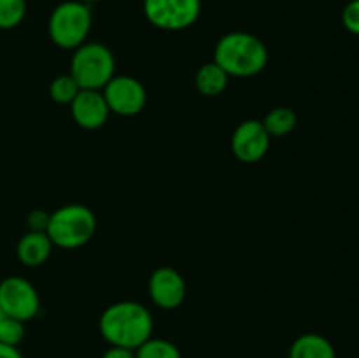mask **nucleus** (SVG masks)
<instances>
[{
	"label": "nucleus",
	"mask_w": 359,
	"mask_h": 358,
	"mask_svg": "<svg viewBox=\"0 0 359 358\" xmlns=\"http://www.w3.org/2000/svg\"><path fill=\"white\" fill-rule=\"evenodd\" d=\"M153 316L146 305L133 300L116 302L100 316V333L111 346L135 351L153 333Z\"/></svg>",
	"instance_id": "1"
},
{
	"label": "nucleus",
	"mask_w": 359,
	"mask_h": 358,
	"mask_svg": "<svg viewBox=\"0 0 359 358\" xmlns=\"http://www.w3.org/2000/svg\"><path fill=\"white\" fill-rule=\"evenodd\" d=\"M214 62L235 77H251L262 72L269 62V51L262 39L248 32H230L217 41Z\"/></svg>",
	"instance_id": "2"
},
{
	"label": "nucleus",
	"mask_w": 359,
	"mask_h": 358,
	"mask_svg": "<svg viewBox=\"0 0 359 358\" xmlns=\"http://www.w3.org/2000/svg\"><path fill=\"white\" fill-rule=\"evenodd\" d=\"M97 232V218L90 207L83 204H69L49 214L46 234L53 246L63 249H76L91 241Z\"/></svg>",
	"instance_id": "3"
},
{
	"label": "nucleus",
	"mask_w": 359,
	"mask_h": 358,
	"mask_svg": "<svg viewBox=\"0 0 359 358\" xmlns=\"http://www.w3.org/2000/svg\"><path fill=\"white\" fill-rule=\"evenodd\" d=\"M116 60L111 49L100 42H84L74 49L70 76L81 90H100L114 77Z\"/></svg>",
	"instance_id": "4"
},
{
	"label": "nucleus",
	"mask_w": 359,
	"mask_h": 358,
	"mask_svg": "<svg viewBox=\"0 0 359 358\" xmlns=\"http://www.w3.org/2000/svg\"><path fill=\"white\" fill-rule=\"evenodd\" d=\"M91 23H93V16L88 4L67 0V2L58 4L49 16V37L58 48L76 49L86 42Z\"/></svg>",
	"instance_id": "5"
},
{
	"label": "nucleus",
	"mask_w": 359,
	"mask_h": 358,
	"mask_svg": "<svg viewBox=\"0 0 359 358\" xmlns=\"http://www.w3.org/2000/svg\"><path fill=\"white\" fill-rule=\"evenodd\" d=\"M200 0H144V14L156 28L168 32L186 30L200 16Z\"/></svg>",
	"instance_id": "6"
},
{
	"label": "nucleus",
	"mask_w": 359,
	"mask_h": 358,
	"mask_svg": "<svg viewBox=\"0 0 359 358\" xmlns=\"http://www.w3.org/2000/svg\"><path fill=\"white\" fill-rule=\"evenodd\" d=\"M0 307L9 318L27 323L37 316L41 300L30 281L11 276L0 283Z\"/></svg>",
	"instance_id": "7"
},
{
	"label": "nucleus",
	"mask_w": 359,
	"mask_h": 358,
	"mask_svg": "<svg viewBox=\"0 0 359 358\" xmlns=\"http://www.w3.org/2000/svg\"><path fill=\"white\" fill-rule=\"evenodd\" d=\"M104 97L109 111L119 116H135L147 100L146 88L132 76H114L104 86Z\"/></svg>",
	"instance_id": "8"
},
{
	"label": "nucleus",
	"mask_w": 359,
	"mask_h": 358,
	"mask_svg": "<svg viewBox=\"0 0 359 358\" xmlns=\"http://www.w3.org/2000/svg\"><path fill=\"white\" fill-rule=\"evenodd\" d=\"M270 146V135L258 119H245L231 135V151L244 164L262 160Z\"/></svg>",
	"instance_id": "9"
},
{
	"label": "nucleus",
	"mask_w": 359,
	"mask_h": 358,
	"mask_svg": "<svg viewBox=\"0 0 359 358\" xmlns=\"http://www.w3.org/2000/svg\"><path fill=\"white\" fill-rule=\"evenodd\" d=\"M149 297L161 309L179 307L186 297L184 279L172 267H160L149 279Z\"/></svg>",
	"instance_id": "10"
},
{
	"label": "nucleus",
	"mask_w": 359,
	"mask_h": 358,
	"mask_svg": "<svg viewBox=\"0 0 359 358\" xmlns=\"http://www.w3.org/2000/svg\"><path fill=\"white\" fill-rule=\"evenodd\" d=\"M74 121L86 130H97L107 123L109 105L100 90H81L70 104Z\"/></svg>",
	"instance_id": "11"
},
{
	"label": "nucleus",
	"mask_w": 359,
	"mask_h": 358,
	"mask_svg": "<svg viewBox=\"0 0 359 358\" xmlns=\"http://www.w3.org/2000/svg\"><path fill=\"white\" fill-rule=\"evenodd\" d=\"M53 251V242L46 232H27L20 239L16 255L27 267H39L46 263Z\"/></svg>",
	"instance_id": "12"
},
{
	"label": "nucleus",
	"mask_w": 359,
	"mask_h": 358,
	"mask_svg": "<svg viewBox=\"0 0 359 358\" xmlns=\"http://www.w3.org/2000/svg\"><path fill=\"white\" fill-rule=\"evenodd\" d=\"M290 358H337L335 347L319 333H304L290 347Z\"/></svg>",
	"instance_id": "13"
},
{
	"label": "nucleus",
	"mask_w": 359,
	"mask_h": 358,
	"mask_svg": "<svg viewBox=\"0 0 359 358\" xmlns=\"http://www.w3.org/2000/svg\"><path fill=\"white\" fill-rule=\"evenodd\" d=\"M228 77L230 76L216 62H209L200 67L198 72H196V90L205 97H217L226 90Z\"/></svg>",
	"instance_id": "14"
},
{
	"label": "nucleus",
	"mask_w": 359,
	"mask_h": 358,
	"mask_svg": "<svg viewBox=\"0 0 359 358\" xmlns=\"http://www.w3.org/2000/svg\"><path fill=\"white\" fill-rule=\"evenodd\" d=\"M263 126L270 137H284L297 126V114L290 107H276L265 116Z\"/></svg>",
	"instance_id": "15"
},
{
	"label": "nucleus",
	"mask_w": 359,
	"mask_h": 358,
	"mask_svg": "<svg viewBox=\"0 0 359 358\" xmlns=\"http://www.w3.org/2000/svg\"><path fill=\"white\" fill-rule=\"evenodd\" d=\"M135 358H181V351L167 339H149L135 350Z\"/></svg>",
	"instance_id": "16"
},
{
	"label": "nucleus",
	"mask_w": 359,
	"mask_h": 358,
	"mask_svg": "<svg viewBox=\"0 0 359 358\" xmlns=\"http://www.w3.org/2000/svg\"><path fill=\"white\" fill-rule=\"evenodd\" d=\"M79 91V84L70 74H62L56 79H53L51 86H49V95L56 104H72Z\"/></svg>",
	"instance_id": "17"
},
{
	"label": "nucleus",
	"mask_w": 359,
	"mask_h": 358,
	"mask_svg": "<svg viewBox=\"0 0 359 358\" xmlns=\"http://www.w3.org/2000/svg\"><path fill=\"white\" fill-rule=\"evenodd\" d=\"M27 0H0V28L11 30L23 21Z\"/></svg>",
	"instance_id": "18"
},
{
	"label": "nucleus",
	"mask_w": 359,
	"mask_h": 358,
	"mask_svg": "<svg viewBox=\"0 0 359 358\" xmlns=\"http://www.w3.org/2000/svg\"><path fill=\"white\" fill-rule=\"evenodd\" d=\"M342 23L351 34L359 35V0H351L342 13Z\"/></svg>",
	"instance_id": "19"
},
{
	"label": "nucleus",
	"mask_w": 359,
	"mask_h": 358,
	"mask_svg": "<svg viewBox=\"0 0 359 358\" xmlns=\"http://www.w3.org/2000/svg\"><path fill=\"white\" fill-rule=\"evenodd\" d=\"M28 232H46L49 225V214L44 211H32L27 218Z\"/></svg>",
	"instance_id": "20"
},
{
	"label": "nucleus",
	"mask_w": 359,
	"mask_h": 358,
	"mask_svg": "<svg viewBox=\"0 0 359 358\" xmlns=\"http://www.w3.org/2000/svg\"><path fill=\"white\" fill-rule=\"evenodd\" d=\"M102 358H135V351L133 350H126V347H119V346H111Z\"/></svg>",
	"instance_id": "21"
},
{
	"label": "nucleus",
	"mask_w": 359,
	"mask_h": 358,
	"mask_svg": "<svg viewBox=\"0 0 359 358\" xmlns=\"http://www.w3.org/2000/svg\"><path fill=\"white\" fill-rule=\"evenodd\" d=\"M0 358H23V354L18 350V346L0 343Z\"/></svg>",
	"instance_id": "22"
},
{
	"label": "nucleus",
	"mask_w": 359,
	"mask_h": 358,
	"mask_svg": "<svg viewBox=\"0 0 359 358\" xmlns=\"http://www.w3.org/2000/svg\"><path fill=\"white\" fill-rule=\"evenodd\" d=\"M9 318V316L6 314V312L2 311V307H0V330H2V326H4V323H6V319Z\"/></svg>",
	"instance_id": "23"
},
{
	"label": "nucleus",
	"mask_w": 359,
	"mask_h": 358,
	"mask_svg": "<svg viewBox=\"0 0 359 358\" xmlns=\"http://www.w3.org/2000/svg\"><path fill=\"white\" fill-rule=\"evenodd\" d=\"M77 2H83V4H88V6H91V4L102 2V0H77Z\"/></svg>",
	"instance_id": "24"
}]
</instances>
